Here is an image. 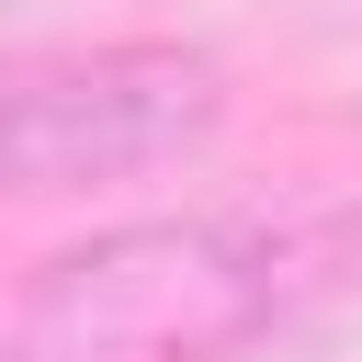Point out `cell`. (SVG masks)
Returning <instances> with one entry per match:
<instances>
[{
  "mask_svg": "<svg viewBox=\"0 0 362 362\" xmlns=\"http://www.w3.org/2000/svg\"><path fill=\"white\" fill-rule=\"evenodd\" d=\"M362 339V204L124 215L23 283L34 362H260Z\"/></svg>",
  "mask_w": 362,
  "mask_h": 362,
  "instance_id": "cell-1",
  "label": "cell"
},
{
  "mask_svg": "<svg viewBox=\"0 0 362 362\" xmlns=\"http://www.w3.org/2000/svg\"><path fill=\"white\" fill-rule=\"evenodd\" d=\"M0 362H34V351H23V339H0Z\"/></svg>",
  "mask_w": 362,
  "mask_h": 362,
  "instance_id": "cell-3",
  "label": "cell"
},
{
  "mask_svg": "<svg viewBox=\"0 0 362 362\" xmlns=\"http://www.w3.org/2000/svg\"><path fill=\"white\" fill-rule=\"evenodd\" d=\"M0 102H11V57H0Z\"/></svg>",
  "mask_w": 362,
  "mask_h": 362,
  "instance_id": "cell-4",
  "label": "cell"
},
{
  "mask_svg": "<svg viewBox=\"0 0 362 362\" xmlns=\"http://www.w3.org/2000/svg\"><path fill=\"white\" fill-rule=\"evenodd\" d=\"M226 57L192 34H113V45H11L0 102V204H68L136 170L215 147Z\"/></svg>",
  "mask_w": 362,
  "mask_h": 362,
  "instance_id": "cell-2",
  "label": "cell"
}]
</instances>
